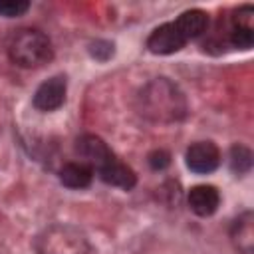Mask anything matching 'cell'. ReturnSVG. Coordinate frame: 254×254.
<instances>
[{"label": "cell", "mask_w": 254, "mask_h": 254, "mask_svg": "<svg viewBox=\"0 0 254 254\" xmlns=\"http://www.w3.org/2000/svg\"><path fill=\"white\" fill-rule=\"evenodd\" d=\"M139 111L151 121L173 123L185 117L187 99L173 81H169L167 77H157L141 89Z\"/></svg>", "instance_id": "6da1fadb"}, {"label": "cell", "mask_w": 254, "mask_h": 254, "mask_svg": "<svg viewBox=\"0 0 254 254\" xmlns=\"http://www.w3.org/2000/svg\"><path fill=\"white\" fill-rule=\"evenodd\" d=\"M8 56L20 67H40L52 60L54 48L50 38L40 30L22 28L10 38Z\"/></svg>", "instance_id": "7a4b0ae2"}, {"label": "cell", "mask_w": 254, "mask_h": 254, "mask_svg": "<svg viewBox=\"0 0 254 254\" xmlns=\"http://www.w3.org/2000/svg\"><path fill=\"white\" fill-rule=\"evenodd\" d=\"M36 254H91L85 232L73 224H50L36 238Z\"/></svg>", "instance_id": "3957f363"}, {"label": "cell", "mask_w": 254, "mask_h": 254, "mask_svg": "<svg viewBox=\"0 0 254 254\" xmlns=\"http://www.w3.org/2000/svg\"><path fill=\"white\" fill-rule=\"evenodd\" d=\"M75 151H77L81 163L89 165L93 171L103 169L107 163H111V161L115 159V155H113V151L107 147V143H105L101 137L91 135V133L81 135V137L77 139Z\"/></svg>", "instance_id": "277c9868"}, {"label": "cell", "mask_w": 254, "mask_h": 254, "mask_svg": "<svg viewBox=\"0 0 254 254\" xmlns=\"http://www.w3.org/2000/svg\"><path fill=\"white\" fill-rule=\"evenodd\" d=\"M185 161L192 173L206 175L220 165V151L212 141H196L187 149Z\"/></svg>", "instance_id": "5b68a950"}, {"label": "cell", "mask_w": 254, "mask_h": 254, "mask_svg": "<svg viewBox=\"0 0 254 254\" xmlns=\"http://www.w3.org/2000/svg\"><path fill=\"white\" fill-rule=\"evenodd\" d=\"M185 44H187V40H185V36L179 32V28H177L175 22L161 24V26L155 28V30L149 34V38H147V48H149V52L161 54V56L175 54V52H179Z\"/></svg>", "instance_id": "8992f818"}, {"label": "cell", "mask_w": 254, "mask_h": 254, "mask_svg": "<svg viewBox=\"0 0 254 254\" xmlns=\"http://www.w3.org/2000/svg\"><path fill=\"white\" fill-rule=\"evenodd\" d=\"M67 81L65 75H54L46 79L34 93V107L40 111H54L65 101Z\"/></svg>", "instance_id": "52a82bcc"}, {"label": "cell", "mask_w": 254, "mask_h": 254, "mask_svg": "<svg viewBox=\"0 0 254 254\" xmlns=\"http://www.w3.org/2000/svg\"><path fill=\"white\" fill-rule=\"evenodd\" d=\"M220 204V194L212 185H196L189 190V206L198 216H210Z\"/></svg>", "instance_id": "ba28073f"}, {"label": "cell", "mask_w": 254, "mask_h": 254, "mask_svg": "<svg viewBox=\"0 0 254 254\" xmlns=\"http://www.w3.org/2000/svg\"><path fill=\"white\" fill-rule=\"evenodd\" d=\"M252 16H254L252 6H242L236 12V16L232 20V30H230V42L234 48H240V50L252 48V42H254Z\"/></svg>", "instance_id": "9c48e42d"}, {"label": "cell", "mask_w": 254, "mask_h": 254, "mask_svg": "<svg viewBox=\"0 0 254 254\" xmlns=\"http://www.w3.org/2000/svg\"><path fill=\"white\" fill-rule=\"evenodd\" d=\"M97 173H99V179H101L103 183H107V185H111V187L125 189V190L133 189L135 183H137V175L133 173V169H131L129 165L121 163L117 157H115L111 163H107L103 169H99Z\"/></svg>", "instance_id": "30bf717a"}, {"label": "cell", "mask_w": 254, "mask_h": 254, "mask_svg": "<svg viewBox=\"0 0 254 254\" xmlns=\"http://www.w3.org/2000/svg\"><path fill=\"white\" fill-rule=\"evenodd\" d=\"M91 179H93V169L81 161L67 163L60 171V181L67 189H85L91 185Z\"/></svg>", "instance_id": "8fae6325"}, {"label": "cell", "mask_w": 254, "mask_h": 254, "mask_svg": "<svg viewBox=\"0 0 254 254\" xmlns=\"http://www.w3.org/2000/svg\"><path fill=\"white\" fill-rule=\"evenodd\" d=\"M179 32L185 36V40H192L196 36H200L204 30H206V24H208V16L206 12L198 10V8H192V10H187L183 12L177 20H175Z\"/></svg>", "instance_id": "7c38bea8"}, {"label": "cell", "mask_w": 254, "mask_h": 254, "mask_svg": "<svg viewBox=\"0 0 254 254\" xmlns=\"http://www.w3.org/2000/svg\"><path fill=\"white\" fill-rule=\"evenodd\" d=\"M232 242L234 246L242 252V254H250L252 252V244H254V230H252V212H244L242 216H238L232 224L230 230Z\"/></svg>", "instance_id": "4fadbf2b"}, {"label": "cell", "mask_w": 254, "mask_h": 254, "mask_svg": "<svg viewBox=\"0 0 254 254\" xmlns=\"http://www.w3.org/2000/svg\"><path fill=\"white\" fill-rule=\"evenodd\" d=\"M230 165H232V169L236 173L248 171L250 165H252V153L246 147H242V145H234L232 153H230Z\"/></svg>", "instance_id": "5bb4252c"}, {"label": "cell", "mask_w": 254, "mask_h": 254, "mask_svg": "<svg viewBox=\"0 0 254 254\" xmlns=\"http://www.w3.org/2000/svg\"><path fill=\"white\" fill-rule=\"evenodd\" d=\"M28 8H30V2L26 0H2L0 2V14L6 18L22 16L24 12H28Z\"/></svg>", "instance_id": "9a60e30c"}, {"label": "cell", "mask_w": 254, "mask_h": 254, "mask_svg": "<svg viewBox=\"0 0 254 254\" xmlns=\"http://www.w3.org/2000/svg\"><path fill=\"white\" fill-rule=\"evenodd\" d=\"M149 163H151L153 169H165V167L169 165V153L163 151V149L153 151V153L149 155Z\"/></svg>", "instance_id": "2e32d148"}]
</instances>
